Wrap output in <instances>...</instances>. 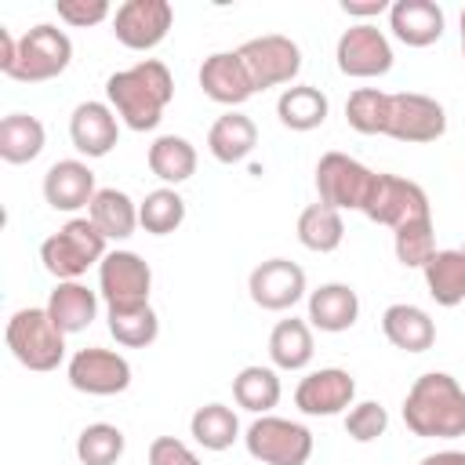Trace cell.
<instances>
[{"label":"cell","instance_id":"obj_1","mask_svg":"<svg viewBox=\"0 0 465 465\" xmlns=\"http://www.w3.org/2000/svg\"><path fill=\"white\" fill-rule=\"evenodd\" d=\"M105 98L131 131H153L174 98L171 69L160 58H142L105 80Z\"/></svg>","mask_w":465,"mask_h":465},{"label":"cell","instance_id":"obj_2","mask_svg":"<svg viewBox=\"0 0 465 465\" xmlns=\"http://www.w3.org/2000/svg\"><path fill=\"white\" fill-rule=\"evenodd\" d=\"M403 425L421 440H458L465 436V389L443 371L414 378L403 400Z\"/></svg>","mask_w":465,"mask_h":465},{"label":"cell","instance_id":"obj_3","mask_svg":"<svg viewBox=\"0 0 465 465\" xmlns=\"http://www.w3.org/2000/svg\"><path fill=\"white\" fill-rule=\"evenodd\" d=\"M105 236L91 218H69L58 232H51L40 243V262L44 269L62 283V280H80L94 262H102L105 251Z\"/></svg>","mask_w":465,"mask_h":465},{"label":"cell","instance_id":"obj_4","mask_svg":"<svg viewBox=\"0 0 465 465\" xmlns=\"http://www.w3.org/2000/svg\"><path fill=\"white\" fill-rule=\"evenodd\" d=\"M7 349L29 371H54L65 356V331L51 320L47 309H18L7 320Z\"/></svg>","mask_w":465,"mask_h":465},{"label":"cell","instance_id":"obj_5","mask_svg":"<svg viewBox=\"0 0 465 465\" xmlns=\"http://www.w3.org/2000/svg\"><path fill=\"white\" fill-rule=\"evenodd\" d=\"M69 62H73V40L65 36V29L40 22L25 29V36H18V54L7 76L18 84H44V80L62 76Z\"/></svg>","mask_w":465,"mask_h":465},{"label":"cell","instance_id":"obj_6","mask_svg":"<svg viewBox=\"0 0 465 465\" xmlns=\"http://www.w3.org/2000/svg\"><path fill=\"white\" fill-rule=\"evenodd\" d=\"M247 454L262 465H305L312 458V432L302 421L258 414L247 425Z\"/></svg>","mask_w":465,"mask_h":465},{"label":"cell","instance_id":"obj_7","mask_svg":"<svg viewBox=\"0 0 465 465\" xmlns=\"http://www.w3.org/2000/svg\"><path fill=\"white\" fill-rule=\"evenodd\" d=\"M374 178H378V171L363 167L360 160H352L345 153H323L316 163L320 203H327L334 211H360L363 214L371 189H374Z\"/></svg>","mask_w":465,"mask_h":465},{"label":"cell","instance_id":"obj_8","mask_svg":"<svg viewBox=\"0 0 465 465\" xmlns=\"http://www.w3.org/2000/svg\"><path fill=\"white\" fill-rule=\"evenodd\" d=\"M149 287H153V269H149V262L142 254L109 251L98 262V294L105 298L109 309L149 305Z\"/></svg>","mask_w":465,"mask_h":465},{"label":"cell","instance_id":"obj_9","mask_svg":"<svg viewBox=\"0 0 465 465\" xmlns=\"http://www.w3.org/2000/svg\"><path fill=\"white\" fill-rule=\"evenodd\" d=\"M363 214H367L371 222H378V225L400 229V225H407V222L432 218V207H429V196H425V189H421L418 182L400 178V174H381V171H378Z\"/></svg>","mask_w":465,"mask_h":465},{"label":"cell","instance_id":"obj_10","mask_svg":"<svg viewBox=\"0 0 465 465\" xmlns=\"http://www.w3.org/2000/svg\"><path fill=\"white\" fill-rule=\"evenodd\" d=\"M251 80H254V91H265V87H280V84H291L298 73H302V47L291 40V36H280V33H265V36H254L247 40L243 47H236Z\"/></svg>","mask_w":465,"mask_h":465},{"label":"cell","instance_id":"obj_11","mask_svg":"<svg viewBox=\"0 0 465 465\" xmlns=\"http://www.w3.org/2000/svg\"><path fill=\"white\" fill-rule=\"evenodd\" d=\"M443 131H447V113L436 98L418 94V91L389 94V124H385L389 138L421 145V142L443 138Z\"/></svg>","mask_w":465,"mask_h":465},{"label":"cell","instance_id":"obj_12","mask_svg":"<svg viewBox=\"0 0 465 465\" xmlns=\"http://www.w3.org/2000/svg\"><path fill=\"white\" fill-rule=\"evenodd\" d=\"M334 58H338V69L345 76L374 80V76H385L392 69V44L378 25L360 22V25H349L338 36Z\"/></svg>","mask_w":465,"mask_h":465},{"label":"cell","instance_id":"obj_13","mask_svg":"<svg viewBox=\"0 0 465 465\" xmlns=\"http://www.w3.org/2000/svg\"><path fill=\"white\" fill-rule=\"evenodd\" d=\"M174 7L167 0H127L113 15V36L131 51H153L171 33Z\"/></svg>","mask_w":465,"mask_h":465},{"label":"cell","instance_id":"obj_14","mask_svg":"<svg viewBox=\"0 0 465 465\" xmlns=\"http://www.w3.org/2000/svg\"><path fill=\"white\" fill-rule=\"evenodd\" d=\"M65 374L69 385L87 396H116L131 385V363L113 349H76Z\"/></svg>","mask_w":465,"mask_h":465},{"label":"cell","instance_id":"obj_15","mask_svg":"<svg viewBox=\"0 0 465 465\" xmlns=\"http://www.w3.org/2000/svg\"><path fill=\"white\" fill-rule=\"evenodd\" d=\"M247 291H251V302L258 309L283 312L294 302H302V294H305V269L298 262H291V258H269V262L251 269Z\"/></svg>","mask_w":465,"mask_h":465},{"label":"cell","instance_id":"obj_16","mask_svg":"<svg viewBox=\"0 0 465 465\" xmlns=\"http://www.w3.org/2000/svg\"><path fill=\"white\" fill-rule=\"evenodd\" d=\"M352 396H356V381L341 367H320V371L305 374L294 389V403L309 418L341 414L345 407H352Z\"/></svg>","mask_w":465,"mask_h":465},{"label":"cell","instance_id":"obj_17","mask_svg":"<svg viewBox=\"0 0 465 465\" xmlns=\"http://www.w3.org/2000/svg\"><path fill=\"white\" fill-rule=\"evenodd\" d=\"M200 87L218 105H243L254 94V80L240 58V51H214L200 65Z\"/></svg>","mask_w":465,"mask_h":465},{"label":"cell","instance_id":"obj_18","mask_svg":"<svg viewBox=\"0 0 465 465\" xmlns=\"http://www.w3.org/2000/svg\"><path fill=\"white\" fill-rule=\"evenodd\" d=\"M69 138H73L76 153L98 160V156L113 153V145L120 138V116L105 102H80L69 116Z\"/></svg>","mask_w":465,"mask_h":465},{"label":"cell","instance_id":"obj_19","mask_svg":"<svg viewBox=\"0 0 465 465\" xmlns=\"http://www.w3.org/2000/svg\"><path fill=\"white\" fill-rule=\"evenodd\" d=\"M94 171L84 160H58L44 174V200L54 211H80L94 200Z\"/></svg>","mask_w":465,"mask_h":465},{"label":"cell","instance_id":"obj_20","mask_svg":"<svg viewBox=\"0 0 465 465\" xmlns=\"http://www.w3.org/2000/svg\"><path fill=\"white\" fill-rule=\"evenodd\" d=\"M389 29L407 47H429L443 36V7L432 0H396L389 7Z\"/></svg>","mask_w":465,"mask_h":465},{"label":"cell","instance_id":"obj_21","mask_svg":"<svg viewBox=\"0 0 465 465\" xmlns=\"http://www.w3.org/2000/svg\"><path fill=\"white\" fill-rule=\"evenodd\" d=\"M360 316V298L349 283H320L316 291H309V323L327 331V334H341L356 323Z\"/></svg>","mask_w":465,"mask_h":465},{"label":"cell","instance_id":"obj_22","mask_svg":"<svg viewBox=\"0 0 465 465\" xmlns=\"http://www.w3.org/2000/svg\"><path fill=\"white\" fill-rule=\"evenodd\" d=\"M381 334L403 352H425L436 341V323H432V316L425 309L396 302V305H389L381 312Z\"/></svg>","mask_w":465,"mask_h":465},{"label":"cell","instance_id":"obj_23","mask_svg":"<svg viewBox=\"0 0 465 465\" xmlns=\"http://www.w3.org/2000/svg\"><path fill=\"white\" fill-rule=\"evenodd\" d=\"M44 309L51 312V320H54L65 334H76V331H87V327H91V320H94V312H98V294H94L91 287H84L80 280H62V283L51 291V298H47Z\"/></svg>","mask_w":465,"mask_h":465},{"label":"cell","instance_id":"obj_24","mask_svg":"<svg viewBox=\"0 0 465 465\" xmlns=\"http://www.w3.org/2000/svg\"><path fill=\"white\" fill-rule=\"evenodd\" d=\"M254 145H258L254 120L243 116V113H232V109L225 116H218L211 124V131H207V149H211V156L218 163H240L243 156H251Z\"/></svg>","mask_w":465,"mask_h":465},{"label":"cell","instance_id":"obj_25","mask_svg":"<svg viewBox=\"0 0 465 465\" xmlns=\"http://www.w3.org/2000/svg\"><path fill=\"white\" fill-rule=\"evenodd\" d=\"M421 272H425V287H429L436 305L454 309L465 302V251L461 247L436 251Z\"/></svg>","mask_w":465,"mask_h":465},{"label":"cell","instance_id":"obj_26","mask_svg":"<svg viewBox=\"0 0 465 465\" xmlns=\"http://www.w3.org/2000/svg\"><path fill=\"white\" fill-rule=\"evenodd\" d=\"M87 218L102 229L105 240H127L138 229V203L124 189H98L87 207Z\"/></svg>","mask_w":465,"mask_h":465},{"label":"cell","instance_id":"obj_27","mask_svg":"<svg viewBox=\"0 0 465 465\" xmlns=\"http://www.w3.org/2000/svg\"><path fill=\"white\" fill-rule=\"evenodd\" d=\"M327 109H331L327 94L320 87H312V84H294V87H287L276 98V116L291 131H312V127H320L327 120Z\"/></svg>","mask_w":465,"mask_h":465},{"label":"cell","instance_id":"obj_28","mask_svg":"<svg viewBox=\"0 0 465 465\" xmlns=\"http://www.w3.org/2000/svg\"><path fill=\"white\" fill-rule=\"evenodd\" d=\"M47 131L29 113H11L0 120V160L7 163H29L44 153Z\"/></svg>","mask_w":465,"mask_h":465},{"label":"cell","instance_id":"obj_29","mask_svg":"<svg viewBox=\"0 0 465 465\" xmlns=\"http://www.w3.org/2000/svg\"><path fill=\"white\" fill-rule=\"evenodd\" d=\"M145 160H149V171L167 185H182V182H189L196 174V149L182 134H160L149 145Z\"/></svg>","mask_w":465,"mask_h":465},{"label":"cell","instance_id":"obj_30","mask_svg":"<svg viewBox=\"0 0 465 465\" xmlns=\"http://www.w3.org/2000/svg\"><path fill=\"white\" fill-rule=\"evenodd\" d=\"M312 327L305 320H280L269 334V360L280 371H305L312 363Z\"/></svg>","mask_w":465,"mask_h":465},{"label":"cell","instance_id":"obj_31","mask_svg":"<svg viewBox=\"0 0 465 465\" xmlns=\"http://www.w3.org/2000/svg\"><path fill=\"white\" fill-rule=\"evenodd\" d=\"M189 432L203 450H229L240 436V418L225 403H203L189 418Z\"/></svg>","mask_w":465,"mask_h":465},{"label":"cell","instance_id":"obj_32","mask_svg":"<svg viewBox=\"0 0 465 465\" xmlns=\"http://www.w3.org/2000/svg\"><path fill=\"white\" fill-rule=\"evenodd\" d=\"M298 240L302 247L316 251V254H331L341 247L345 240V222H341V211L327 207V203H309L302 214H298Z\"/></svg>","mask_w":465,"mask_h":465},{"label":"cell","instance_id":"obj_33","mask_svg":"<svg viewBox=\"0 0 465 465\" xmlns=\"http://www.w3.org/2000/svg\"><path fill=\"white\" fill-rule=\"evenodd\" d=\"M280 378H276V371L272 367H258V363H251V367H243L236 378H232V400L243 407V411H251V414H269L276 403H280Z\"/></svg>","mask_w":465,"mask_h":465},{"label":"cell","instance_id":"obj_34","mask_svg":"<svg viewBox=\"0 0 465 465\" xmlns=\"http://www.w3.org/2000/svg\"><path fill=\"white\" fill-rule=\"evenodd\" d=\"M109 334L124 349H145L160 334V316L153 305H134V309H109Z\"/></svg>","mask_w":465,"mask_h":465},{"label":"cell","instance_id":"obj_35","mask_svg":"<svg viewBox=\"0 0 465 465\" xmlns=\"http://www.w3.org/2000/svg\"><path fill=\"white\" fill-rule=\"evenodd\" d=\"M182 222H185V200H182L171 185L145 193V200L138 203V225H142L145 232H153V236H167V232H174Z\"/></svg>","mask_w":465,"mask_h":465},{"label":"cell","instance_id":"obj_36","mask_svg":"<svg viewBox=\"0 0 465 465\" xmlns=\"http://www.w3.org/2000/svg\"><path fill=\"white\" fill-rule=\"evenodd\" d=\"M392 251L400 258V265L407 269H425L436 254V225L432 218H418V222H407L400 229H392Z\"/></svg>","mask_w":465,"mask_h":465},{"label":"cell","instance_id":"obj_37","mask_svg":"<svg viewBox=\"0 0 465 465\" xmlns=\"http://www.w3.org/2000/svg\"><path fill=\"white\" fill-rule=\"evenodd\" d=\"M345 120L360 134H385L389 124V91L378 87H356L345 102Z\"/></svg>","mask_w":465,"mask_h":465},{"label":"cell","instance_id":"obj_38","mask_svg":"<svg viewBox=\"0 0 465 465\" xmlns=\"http://www.w3.org/2000/svg\"><path fill=\"white\" fill-rule=\"evenodd\" d=\"M124 432L109 421H94L76 436V458L80 465H116L124 458Z\"/></svg>","mask_w":465,"mask_h":465},{"label":"cell","instance_id":"obj_39","mask_svg":"<svg viewBox=\"0 0 465 465\" xmlns=\"http://www.w3.org/2000/svg\"><path fill=\"white\" fill-rule=\"evenodd\" d=\"M389 429V411L374 400H363V403H352L349 414H345V432L356 440V443H374L378 436H385Z\"/></svg>","mask_w":465,"mask_h":465},{"label":"cell","instance_id":"obj_40","mask_svg":"<svg viewBox=\"0 0 465 465\" xmlns=\"http://www.w3.org/2000/svg\"><path fill=\"white\" fill-rule=\"evenodd\" d=\"M58 18L65 25H76V29H87V25H98L109 18V4L105 0H58L54 4Z\"/></svg>","mask_w":465,"mask_h":465},{"label":"cell","instance_id":"obj_41","mask_svg":"<svg viewBox=\"0 0 465 465\" xmlns=\"http://www.w3.org/2000/svg\"><path fill=\"white\" fill-rule=\"evenodd\" d=\"M149 465H200V458L193 454L189 443L174 436H156L149 443Z\"/></svg>","mask_w":465,"mask_h":465},{"label":"cell","instance_id":"obj_42","mask_svg":"<svg viewBox=\"0 0 465 465\" xmlns=\"http://www.w3.org/2000/svg\"><path fill=\"white\" fill-rule=\"evenodd\" d=\"M389 7H392L389 0H341V11L345 15H356V18H371V15H381Z\"/></svg>","mask_w":465,"mask_h":465},{"label":"cell","instance_id":"obj_43","mask_svg":"<svg viewBox=\"0 0 465 465\" xmlns=\"http://www.w3.org/2000/svg\"><path fill=\"white\" fill-rule=\"evenodd\" d=\"M15 54H18V40L0 25V73L7 76V69L15 65Z\"/></svg>","mask_w":465,"mask_h":465},{"label":"cell","instance_id":"obj_44","mask_svg":"<svg viewBox=\"0 0 465 465\" xmlns=\"http://www.w3.org/2000/svg\"><path fill=\"white\" fill-rule=\"evenodd\" d=\"M421 465H465V450H436V454H425Z\"/></svg>","mask_w":465,"mask_h":465},{"label":"cell","instance_id":"obj_45","mask_svg":"<svg viewBox=\"0 0 465 465\" xmlns=\"http://www.w3.org/2000/svg\"><path fill=\"white\" fill-rule=\"evenodd\" d=\"M461 54H465V11H461Z\"/></svg>","mask_w":465,"mask_h":465},{"label":"cell","instance_id":"obj_46","mask_svg":"<svg viewBox=\"0 0 465 465\" xmlns=\"http://www.w3.org/2000/svg\"><path fill=\"white\" fill-rule=\"evenodd\" d=\"M461 251H465V247H461Z\"/></svg>","mask_w":465,"mask_h":465}]
</instances>
